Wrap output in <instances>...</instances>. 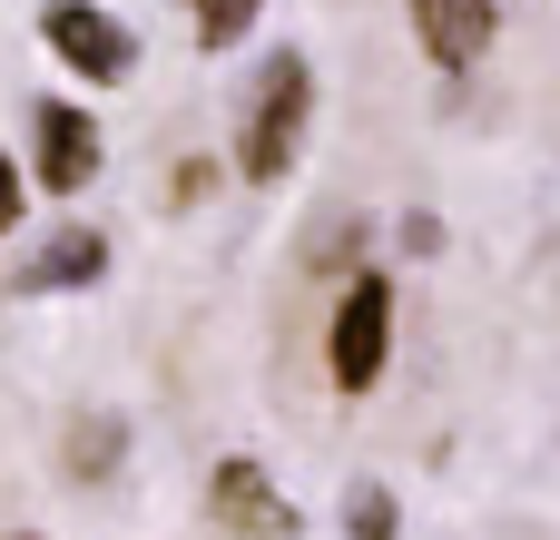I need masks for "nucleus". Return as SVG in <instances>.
<instances>
[{"mask_svg": "<svg viewBox=\"0 0 560 540\" xmlns=\"http://www.w3.org/2000/svg\"><path fill=\"white\" fill-rule=\"evenodd\" d=\"M39 39H49L79 79H128V69H138L128 20H118V10H98V0H49V10H39Z\"/></svg>", "mask_w": 560, "mask_h": 540, "instance_id": "obj_4", "label": "nucleus"}, {"mask_svg": "<svg viewBox=\"0 0 560 540\" xmlns=\"http://www.w3.org/2000/svg\"><path fill=\"white\" fill-rule=\"evenodd\" d=\"M108 275V236H89V226H59L49 236V256H30L20 266V285L30 295H49V285H98Z\"/></svg>", "mask_w": 560, "mask_h": 540, "instance_id": "obj_7", "label": "nucleus"}, {"mask_svg": "<svg viewBox=\"0 0 560 540\" xmlns=\"http://www.w3.org/2000/svg\"><path fill=\"white\" fill-rule=\"evenodd\" d=\"M305 118H315V69H305L295 49H276V59L256 69V108H246L236 167H246L256 187H276V177L295 167V148H305Z\"/></svg>", "mask_w": 560, "mask_h": 540, "instance_id": "obj_1", "label": "nucleus"}, {"mask_svg": "<svg viewBox=\"0 0 560 540\" xmlns=\"http://www.w3.org/2000/svg\"><path fill=\"white\" fill-rule=\"evenodd\" d=\"M118 443H128L118 413H79V433H69V472H79V482H108V472H118Z\"/></svg>", "mask_w": 560, "mask_h": 540, "instance_id": "obj_8", "label": "nucleus"}, {"mask_svg": "<svg viewBox=\"0 0 560 540\" xmlns=\"http://www.w3.org/2000/svg\"><path fill=\"white\" fill-rule=\"evenodd\" d=\"M492 30H502L492 0H413V39H423L433 69H472L492 49Z\"/></svg>", "mask_w": 560, "mask_h": 540, "instance_id": "obj_6", "label": "nucleus"}, {"mask_svg": "<svg viewBox=\"0 0 560 540\" xmlns=\"http://www.w3.org/2000/svg\"><path fill=\"white\" fill-rule=\"evenodd\" d=\"M394 364V285L384 275H354L345 305H335V384L345 394H374Z\"/></svg>", "mask_w": 560, "mask_h": 540, "instance_id": "obj_3", "label": "nucleus"}, {"mask_svg": "<svg viewBox=\"0 0 560 540\" xmlns=\"http://www.w3.org/2000/svg\"><path fill=\"white\" fill-rule=\"evenodd\" d=\"M30 177H39L49 197H79V187L98 177V118L39 98V118H30Z\"/></svg>", "mask_w": 560, "mask_h": 540, "instance_id": "obj_5", "label": "nucleus"}, {"mask_svg": "<svg viewBox=\"0 0 560 540\" xmlns=\"http://www.w3.org/2000/svg\"><path fill=\"white\" fill-rule=\"evenodd\" d=\"M345 531H354V540H394V531H404L394 492H384V482H354V492H345Z\"/></svg>", "mask_w": 560, "mask_h": 540, "instance_id": "obj_10", "label": "nucleus"}, {"mask_svg": "<svg viewBox=\"0 0 560 540\" xmlns=\"http://www.w3.org/2000/svg\"><path fill=\"white\" fill-rule=\"evenodd\" d=\"M187 10H197V49H236L266 0H187Z\"/></svg>", "mask_w": 560, "mask_h": 540, "instance_id": "obj_9", "label": "nucleus"}, {"mask_svg": "<svg viewBox=\"0 0 560 540\" xmlns=\"http://www.w3.org/2000/svg\"><path fill=\"white\" fill-rule=\"evenodd\" d=\"M10 226H20V167L0 157V236H10Z\"/></svg>", "mask_w": 560, "mask_h": 540, "instance_id": "obj_11", "label": "nucleus"}, {"mask_svg": "<svg viewBox=\"0 0 560 540\" xmlns=\"http://www.w3.org/2000/svg\"><path fill=\"white\" fill-rule=\"evenodd\" d=\"M207 521H217L226 540H295V531H305V512H295V502L276 492V472L246 462V453L207 472Z\"/></svg>", "mask_w": 560, "mask_h": 540, "instance_id": "obj_2", "label": "nucleus"}]
</instances>
